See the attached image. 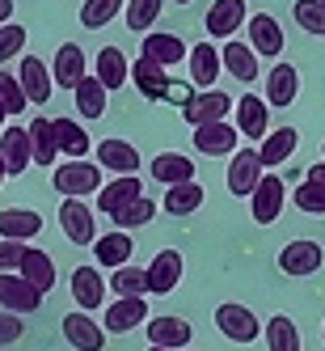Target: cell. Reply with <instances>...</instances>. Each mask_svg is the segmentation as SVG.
Listing matches in <instances>:
<instances>
[{"instance_id": "7", "label": "cell", "mask_w": 325, "mask_h": 351, "mask_svg": "<svg viewBox=\"0 0 325 351\" xmlns=\"http://www.w3.org/2000/svg\"><path fill=\"white\" fill-rule=\"evenodd\" d=\"M60 229L72 245H93L97 241V216L85 208V199H64L60 208Z\"/></svg>"}, {"instance_id": "49", "label": "cell", "mask_w": 325, "mask_h": 351, "mask_svg": "<svg viewBox=\"0 0 325 351\" xmlns=\"http://www.w3.org/2000/svg\"><path fill=\"white\" fill-rule=\"evenodd\" d=\"M309 182H321V186H325V161H317V165L309 169Z\"/></svg>"}, {"instance_id": "33", "label": "cell", "mask_w": 325, "mask_h": 351, "mask_svg": "<svg viewBox=\"0 0 325 351\" xmlns=\"http://www.w3.org/2000/svg\"><path fill=\"white\" fill-rule=\"evenodd\" d=\"M21 275H26V280L47 296V292H51L55 288V258L51 254H47V250H26V258H21Z\"/></svg>"}, {"instance_id": "45", "label": "cell", "mask_w": 325, "mask_h": 351, "mask_svg": "<svg viewBox=\"0 0 325 351\" xmlns=\"http://www.w3.org/2000/svg\"><path fill=\"white\" fill-rule=\"evenodd\" d=\"M0 102H5V110H9V114H21V110L30 106L26 89H21V77H9L5 68H0Z\"/></svg>"}, {"instance_id": "18", "label": "cell", "mask_w": 325, "mask_h": 351, "mask_svg": "<svg viewBox=\"0 0 325 351\" xmlns=\"http://www.w3.org/2000/svg\"><path fill=\"white\" fill-rule=\"evenodd\" d=\"M64 339L77 347V351H102L106 347V326H97L89 313H77L72 309L64 317Z\"/></svg>"}, {"instance_id": "46", "label": "cell", "mask_w": 325, "mask_h": 351, "mask_svg": "<svg viewBox=\"0 0 325 351\" xmlns=\"http://www.w3.org/2000/svg\"><path fill=\"white\" fill-rule=\"evenodd\" d=\"M21 47H26V26H17V21H9V26H0V64L21 56Z\"/></svg>"}, {"instance_id": "4", "label": "cell", "mask_w": 325, "mask_h": 351, "mask_svg": "<svg viewBox=\"0 0 325 351\" xmlns=\"http://www.w3.org/2000/svg\"><path fill=\"white\" fill-rule=\"evenodd\" d=\"M42 305V292L21 271H0V309L5 313H34Z\"/></svg>"}, {"instance_id": "50", "label": "cell", "mask_w": 325, "mask_h": 351, "mask_svg": "<svg viewBox=\"0 0 325 351\" xmlns=\"http://www.w3.org/2000/svg\"><path fill=\"white\" fill-rule=\"evenodd\" d=\"M9 13H13V0H0V26H9Z\"/></svg>"}, {"instance_id": "22", "label": "cell", "mask_w": 325, "mask_h": 351, "mask_svg": "<svg viewBox=\"0 0 325 351\" xmlns=\"http://www.w3.org/2000/svg\"><path fill=\"white\" fill-rule=\"evenodd\" d=\"M283 43H287L283 38V26L270 13H254V17H249V47H254L258 56H274V60H279Z\"/></svg>"}, {"instance_id": "47", "label": "cell", "mask_w": 325, "mask_h": 351, "mask_svg": "<svg viewBox=\"0 0 325 351\" xmlns=\"http://www.w3.org/2000/svg\"><path fill=\"white\" fill-rule=\"evenodd\" d=\"M26 241H5L0 237V271H21V258H26Z\"/></svg>"}, {"instance_id": "24", "label": "cell", "mask_w": 325, "mask_h": 351, "mask_svg": "<svg viewBox=\"0 0 325 351\" xmlns=\"http://www.w3.org/2000/svg\"><path fill=\"white\" fill-rule=\"evenodd\" d=\"M220 68H224L220 47H211V43L190 47V81H194V89H216L211 81L220 77Z\"/></svg>"}, {"instance_id": "39", "label": "cell", "mask_w": 325, "mask_h": 351, "mask_svg": "<svg viewBox=\"0 0 325 351\" xmlns=\"http://www.w3.org/2000/svg\"><path fill=\"white\" fill-rule=\"evenodd\" d=\"M110 292L114 296H144L148 292V271L144 267H118V271H110Z\"/></svg>"}, {"instance_id": "56", "label": "cell", "mask_w": 325, "mask_h": 351, "mask_svg": "<svg viewBox=\"0 0 325 351\" xmlns=\"http://www.w3.org/2000/svg\"><path fill=\"white\" fill-rule=\"evenodd\" d=\"M182 351H186V347H182Z\"/></svg>"}, {"instance_id": "37", "label": "cell", "mask_w": 325, "mask_h": 351, "mask_svg": "<svg viewBox=\"0 0 325 351\" xmlns=\"http://www.w3.org/2000/svg\"><path fill=\"white\" fill-rule=\"evenodd\" d=\"M262 335H266V351H300V330L287 313H274Z\"/></svg>"}, {"instance_id": "26", "label": "cell", "mask_w": 325, "mask_h": 351, "mask_svg": "<svg viewBox=\"0 0 325 351\" xmlns=\"http://www.w3.org/2000/svg\"><path fill=\"white\" fill-rule=\"evenodd\" d=\"M42 233V216L30 208H5L0 212V237L5 241H30Z\"/></svg>"}, {"instance_id": "9", "label": "cell", "mask_w": 325, "mask_h": 351, "mask_svg": "<svg viewBox=\"0 0 325 351\" xmlns=\"http://www.w3.org/2000/svg\"><path fill=\"white\" fill-rule=\"evenodd\" d=\"M283 204H287V191L279 182V173H266V178L258 182V191L249 195V212H254L258 224H274L283 216Z\"/></svg>"}, {"instance_id": "52", "label": "cell", "mask_w": 325, "mask_h": 351, "mask_svg": "<svg viewBox=\"0 0 325 351\" xmlns=\"http://www.w3.org/2000/svg\"><path fill=\"white\" fill-rule=\"evenodd\" d=\"M5 119H9V110H5V102H0V128H5Z\"/></svg>"}, {"instance_id": "15", "label": "cell", "mask_w": 325, "mask_h": 351, "mask_svg": "<svg viewBox=\"0 0 325 351\" xmlns=\"http://www.w3.org/2000/svg\"><path fill=\"white\" fill-rule=\"evenodd\" d=\"M72 300H77L81 313L102 309V300H106V280H102V271H97V267H77V271H72Z\"/></svg>"}, {"instance_id": "10", "label": "cell", "mask_w": 325, "mask_h": 351, "mask_svg": "<svg viewBox=\"0 0 325 351\" xmlns=\"http://www.w3.org/2000/svg\"><path fill=\"white\" fill-rule=\"evenodd\" d=\"M237 140H241V132H237V123H203V128H194V148L203 157H233L237 153Z\"/></svg>"}, {"instance_id": "31", "label": "cell", "mask_w": 325, "mask_h": 351, "mask_svg": "<svg viewBox=\"0 0 325 351\" xmlns=\"http://www.w3.org/2000/svg\"><path fill=\"white\" fill-rule=\"evenodd\" d=\"M30 144H34V165H55L60 157V144H55V119H42L34 114L30 119Z\"/></svg>"}, {"instance_id": "2", "label": "cell", "mask_w": 325, "mask_h": 351, "mask_svg": "<svg viewBox=\"0 0 325 351\" xmlns=\"http://www.w3.org/2000/svg\"><path fill=\"white\" fill-rule=\"evenodd\" d=\"M216 330L229 339V343H254L262 335V322L249 305H237V300H224L216 309Z\"/></svg>"}, {"instance_id": "21", "label": "cell", "mask_w": 325, "mask_h": 351, "mask_svg": "<svg viewBox=\"0 0 325 351\" xmlns=\"http://www.w3.org/2000/svg\"><path fill=\"white\" fill-rule=\"evenodd\" d=\"M97 165L102 169H110V173H118V178H127V173H135L140 169V148H131L127 140H102L97 144Z\"/></svg>"}, {"instance_id": "20", "label": "cell", "mask_w": 325, "mask_h": 351, "mask_svg": "<svg viewBox=\"0 0 325 351\" xmlns=\"http://www.w3.org/2000/svg\"><path fill=\"white\" fill-rule=\"evenodd\" d=\"M135 199H144V182L135 178V173H127V178H114V182H106L102 191H97V212L114 216L127 204H135Z\"/></svg>"}, {"instance_id": "11", "label": "cell", "mask_w": 325, "mask_h": 351, "mask_svg": "<svg viewBox=\"0 0 325 351\" xmlns=\"http://www.w3.org/2000/svg\"><path fill=\"white\" fill-rule=\"evenodd\" d=\"M266 97L258 93H241V102H237V132L245 140H266L270 136V114H266Z\"/></svg>"}, {"instance_id": "55", "label": "cell", "mask_w": 325, "mask_h": 351, "mask_svg": "<svg viewBox=\"0 0 325 351\" xmlns=\"http://www.w3.org/2000/svg\"><path fill=\"white\" fill-rule=\"evenodd\" d=\"M321 153H325V144H321Z\"/></svg>"}, {"instance_id": "51", "label": "cell", "mask_w": 325, "mask_h": 351, "mask_svg": "<svg viewBox=\"0 0 325 351\" xmlns=\"http://www.w3.org/2000/svg\"><path fill=\"white\" fill-rule=\"evenodd\" d=\"M9 178V165H5V157H0V182H5Z\"/></svg>"}, {"instance_id": "41", "label": "cell", "mask_w": 325, "mask_h": 351, "mask_svg": "<svg viewBox=\"0 0 325 351\" xmlns=\"http://www.w3.org/2000/svg\"><path fill=\"white\" fill-rule=\"evenodd\" d=\"M153 216H157V204H153V199H135V204H127L122 212H114L110 220H114V229L127 233V229H144Z\"/></svg>"}, {"instance_id": "30", "label": "cell", "mask_w": 325, "mask_h": 351, "mask_svg": "<svg viewBox=\"0 0 325 351\" xmlns=\"http://www.w3.org/2000/svg\"><path fill=\"white\" fill-rule=\"evenodd\" d=\"M153 178L157 182H165V186H182V182H194V161L190 157H182V153H161V157H153Z\"/></svg>"}, {"instance_id": "32", "label": "cell", "mask_w": 325, "mask_h": 351, "mask_svg": "<svg viewBox=\"0 0 325 351\" xmlns=\"http://www.w3.org/2000/svg\"><path fill=\"white\" fill-rule=\"evenodd\" d=\"M131 81H135V89H140L144 97H173L165 68H161V64H153V60H144V56L131 64Z\"/></svg>"}, {"instance_id": "42", "label": "cell", "mask_w": 325, "mask_h": 351, "mask_svg": "<svg viewBox=\"0 0 325 351\" xmlns=\"http://www.w3.org/2000/svg\"><path fill=\"white\" fill-rule=\"evenodd\" d=\"M161 5L165 0H131L127 5V26L135 34H153V21L161 17Z\"/></svg>"}, {"instance_id": "57", "label": "cell", "mask_w": 325, "mask_h": 351, "mask_svg": "<svg viewBox=\"0 0 325 351\" xmlns=\"http://www.w3.org/2000/svg\"><path fill=\"white\" fill-rule=\"evenodd\" d=\"M321 339H325V335H321Z\"/></svg>"}, {"instance_id": "27", "label": "cell", "mask_w": 325, "mask_h": 351, "mask_svg": "<svg viewBox=\"0 0 325 351\" xmlns=\"http://www.w3.org/2000/svg\"><path fill=\"white\" fill-rule=\"evenodd\" d=\"M131 237L122 233V229H114V233H106V237H97L93 241V258H97V267H110V271H118V267H127V258H131Z\"/></svg>"}, {"instance_id": "35", "label": "cell", "mask_w": 325, "mask_h": 351, "mask_svg": "<svg viewBox=\"0 0 325 351\" xmlns=\"http://www.w3.org/2000/svg\"><path fill=\"white\" fill-rule=\"evenodd\" d=\"M296 144H300V132H296V128L270 132V136L262 140V148H258V153H262V165H266V169H279V165L296 153Z\"/></svg>"}, {"instance_id": "6", "label": "cell", "mask_w": 325, "mask_h": 351, "mask_svg": "<svg viewBox=\"0 0 325 351\" xmlns=\"http://www.w3.org/2000/svg\"><path fill=\"white\" fill-rule=\"evenodd\" d=\"M233 110V97L224 89H198L190 93V102L182 106V119L190 128H203V123H224V114Z\"/></svg>"}, {"instance_id": "13", "label": "cell", "mask_w": 325, "mask_h": 351, "mask_svg": "<svg viewBox=\"0 0 325 351\" xmlns=\"http://www.w3.org/2000/svg\"><path fill=\"white\" fill-rule=\"evenodd\" d=\"M144 317H153L148 305H144V296H118L106 309L102 326H106V335H127V330H135V326H144Z\"/></svg>"}, {"instance_id": "44", "label": "cell", "mask_w": 325, "mask_h": 351, "mask_svg": "<svg viewBox=\"0 0 325 351\" xmlns=\"http://www.w3.org/2000/svg\"><path fill=\"white\" fill-rule=\"evenodd\" d=\"M291 199H296V208L304 212V216H325V186H321V182H309V178H304V182L296 186Z\"/></svg>"}, {"instance_id": "29", "label": "cell", "mask_w": 325, "mask_h": 351, "mask_svg": "<svg viewBox=\"0 0 325 351\" xmlns=\"http://www.w3.org/2000/svg\"><path fill=\"white\" fill-rule=\"evenodd\" d=\"M51 72H55V85H64V89H77L81 81H85V51L77 43H64L60 51H55V64H51Z\"/></svg>"}, {"instance_id": "25", "label": "cell", "mask_w": 325, "mask_h": 351, "mask_svg": "<svg viewBox=\"0 0 325 351\" xmlns=\"http://www.w3.org/2000/svg\"><path fill=\"white\" fill-rule=\"evenodd\" d=\"M220 56H224V72H229L233 81H258V51L254 47H245V43H224L220 47Z\"/></svg>"}, {"instance_id": "34", "label": "cell", "mask_w": 325, "mask_h": 351, "mask_svg": "<svg viewBox=\"0 0 325 351\" xmlns=\"http://www.w3.org/2000/svg\"><path fill=\"white\" fill-rule=\"evenodd\" d=\"M55 144H60V153L68 157V161H85V153H89V132L81 128L77 119H55Z\"/></svg>"}, {"instance_id": "28", "label": "cell", "mask_w": 325, "mask_h": 351, "mask_svg": "<svg viewBox=\"0 0 325 351\" xmlns=\"http://www.w3.org/2000/svg\"><path fill=\"white\" fill-rule=\"evenodd\" d=\"M144 60H153V64H161V68H173L182 56H186V43L178 38V34H161V30H153V34H144V51H140Z\"/></svg>"}, {"instance_id": "14", "label": "cell", "mask_w": 325, "mask_h": 351, "mask_svg": "<svg viewBox=\"0 0 325 351\" xmlns=\"http://www.w3.org/2000/svg\"><path fill=\"white\" fill-rule=\"evenodd\" d=\"M194 330H190V322L178 317V313H169V317H153L148 322V343L153 347H165V351H182L190 347Z\"/></svg>"}, {"instance_id": "5", "label": "cell", "mask_w": 325, "mask_h": 351, "mask_svg": "<svg viewBox=\"0 0 325 351\" xmlns=\"http://www.w3.org/2000/svg\"><path fill=\"white\" fill-rule=\"evenodd\" d=\"M262 169H266V165H262V153H258V148H237L233 161H229V191H233L237 199L254 195L258 182L266 178Z\"/></svg>"}, {"instance_id": "3", "label": "cell", "mask_w": 325, "mask_h": 351, "mask_svg": "<svg viewBox=\"0 0 325 351\" xmlns=\"http://www.w3.org/2000/svg\"><path fill=\"white\" fill-rule=\"evenodd\" d=\"M321 263H325V250L321 241H309V237H296L279 250V271L291 275V280H304V275L321 271Z\"/></svg>"}, {"instance_id": "16", "label": "cell", "mask_w": 325, "mask_h": 351, "mask_svg": "<svg viewBox=\"0 0 325 351\" xmlns=\"http://www.w3.org/2000/svg\"><path fill=\"white\" fill-rule=\"evenodd\" d=\"M245 13H249L245 0H216L207 9V17H203V26H207L211 38H233L245 26Z\"/></svg>"}, {"instance_id": "23", "label": "cell", "mask_w": 325, "mask_h": 351, "mask_svg": "<svg viewBox=\"0 0 325 351\" xmlns=\"http://www.w3.org/2000/svg\"><path fill=\"white\" fill-rule=\"evenodd\" d=\"M93 77L114 93L118 85L131 81V64H127V56H122L118 47H102V51H97V60H93Z\"/></svg>"}, {"instance_id": "17", "label": "cell", "mask_w": 325, "mask_h": 351, "mask_svg": "<svg viewBox=\"0 0 325 351\" xmlns=\"http://www.w3.org/2000/svg\"><path fill=\"white\" fill-rule=\"evenodd\" d=\"M296 93H300V72H296V64H274L270 68V77H266V106H274V110H283V106H291L296 102Z\"/></svg>"}, {"instance_id": "38", "label": "cell", "mask_w": 325, "mask_h": 351, "mask_svg": "<svg viewBox=\"0 0 325 351\" xmlns=\"http://www.w3.org/2000/svg\"><path fill=\"white\" fill-rule=\"evenodd\" d=\"M198 208H203V186H198V182H182V186L165 191V212L169 216H190Z\"/></svg>"}, {"instance_id": "1", "label": "cell", "mask_w": 325, "mask_h": 351, "mask_svg": "<svg viewBox=\"0 0 325 351\" xmlns=\"http://www.w3.org/2000/svg\"><path fill=\"white\" fill-rule=\"evenodd\" d=\"M106 182H102V165L93 161H64L55 165V191L64 199H85V195H97Z\"/></svg>"}, {"instance_id": "53", "label": "cell", "mask_w": 325, "mask_h": 351, "mask_svg": "<svg viewBox=\"0 0 325 351\" xmlns=\"http://www.w3.org/2000/svg\"><path fill=\"white\" fill-rule=\"evenodd\" d=\"M173 5H190V0H173Z\"/></svg>"}, {"instance_id": "36", "label": "cell", "mask_w": 325, "mask_h": 351, "mask_svg": "<svg viewBox=\"0 0 325 351\" xmlns=\"http://www.w3.org/2000/svg\"><path fill=\"white\" fill-rule=\"evenodd\" d=\"M72 93H77V114H81V119H102V114H106V93H110V89L97 81V77H85Z\"/></svg>"}, {"instance_id": "40", "label": "cell", "mask_w": 325, "mask_h": 351, "mask_svg": "<svg viewBox=\"0 0 325 351\" xmlns=\"http://www.w3.org/2000/svg\"><path fill=\"white\" fill-rule=\"evenodd\" d=\"M291 13L300 30H309L313 38H325V0H296Z\"/></svg>"}, {"instance_id": "43", "label": "cell", "mask_w": 325, "mask_h": 351, "mask_svg": "<svg viewBox=\"0 0 325 351\" xmlns=\"http://www.w3.org/2000/svg\"><path fill=\"white\" fill-rule=\"evenodd\" d=\"M114 13H122V0H85L81 21H85V30H102Z\"/></svg>"}, {"instance_id": "19", "label": "cell", "mask_w": 325, "mask_h": 351, "mask_svg": "<svg viewBox=\"0 0 325 351\" xmlns=\"http://www.w3.org/2000/svg\"><path fill=\"white\" fill-rule=\"evenodd\" d=\"M0 157H5L9 173H21L26 165H34L30 128H0Z\"/></svg>"}, {"instance_id": "12", "label": "cell", "mask_w": 325, "mask_h": 351, "mask_svg": "<svg viewBox=\"0 0 325 351\" xmlns=\"http://www.w3.org/2000/svg\"><path fill=\"white\" fill-rule=\"evenodd\" d=\"M17 77H21V89H26V97H30L34 106H47V102H51V93H55V72L47 68L42 60L26 56V60H21V68H17Z\"/></svg>"}, {"instance_id": "48", "label": "cell", "mask_w": 325, "mask_h": 351, "mask_svg": "<svg viewBox=\"0 0 325 351\" xmlns=\"http://www.w3.org/2000/svg\"><path fill=\"white\" fill-rule=\"evenodd\" d=\"M17 339H21V317L0 309V347H9V343H17Z\"/></svg>"}, {"instance_id": "8", "label": "cell", "mask_w": 325, "mask_h": 351, "mask_svg": "<svg viewBox=\"0 0 325 351\" xmlns=\"http://www.w3.org/2000/svg\"><path fill=\"white\" fill-rule=\"evenodd\" d=\"M186 275V258L178 254V250H161V254L148 263V292L153 296H169L173 288L182 284Z\"/></svg>"}, {"instance_id": "54", "label": "cell", "mask_w": 325, "mask_h": 351, "mask_svg": "<svg viewBox=\"0 0 325 351\" xmlns=\"http://www.w3.org/2000/svg\"><path fill=\"white\" fill-rule=\"evenodd\" d=\"M148 351H165V347H148Z\"/></svg>"}]
</instances>
